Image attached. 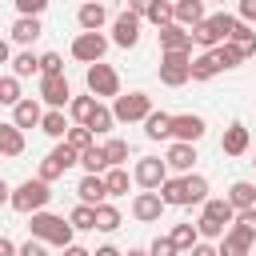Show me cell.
<instances>
[{
  "label": "cell",
  "instance_id": "603a6c76",
  "mask_svg": "<svg viewBox=\"0 0 256 256\" xmlns=\"http://www.w3.org/2000/svg\"><path fill=\"white\" fill-rule=\"evenodd\" d=\"M204 16H208V12H204V0H176V8H172V20L184 24V28L200 24Z\"/></svg>",
  "mask_w": 256,
  "mask_h": 256
},
{
  "label": "cell",
  "instance_id": "7bdbcfd3",
  "mask_svg": "<svg viewBox=\"0 0 256 256\" xmlns=\"http://www.w3.org/2000/svg\"><path fill=\"white\" fill-rule=\"evenodd\" d=\"M20 96H24V92H20V76H16V72H12V76H0V104L12 108Z\"/></svg>",
  "mask_w": 256,
  "mask_h": 256
},
{
  "label": "cell",
  "instance_id": "277c9868",
  "mask_svg": "<svg viewBox=\"0 0 256 256\" xmlns=\"http://www.w3.org/2000/svg\"><path fill=\"white\" fill-rule=\"evenodd\" d=\"M152 112V96L148 92H116L112 96V116H116V124H136V120H144Z\"/></svg>",
  "mask_w": 256,
  "mask_h": 256
},
{
  "label": "cell",
  "instance_id": "f546056e",
  "mask_svg": "<svg viewBox=\"0 0 256 256\" xmlns=\"http://www.w3.org/2000/svg\"><path fill=\"white\" fill-rule=\"evenodd\" d=\"M212 56H216L220 72H232V68H240V64H244V56H240V48H236L232 40H220V44L212 48Z\"/></svg>",
  "mask_w": 256,
  "mask_h": 256
},
{
  "label": "cell",
  "instance_id": "f6af8a7d",
  "mask_svg": "<svg viewBox=\"0 0 256 256\" xmlns=\"http://www.w3.org/2000/svg\"><path fill=\"white\" fill-rule=\"evenodd\" d=\"M104 156H108V164H124L128 160V140H120V136L104 140Z\"/></svg>",
  "mask_w": 256,
  "mask_h": 256
},
{
  "label": "cell",
  "instance_id": "ac0fdd59",
  "mask_svg": "<svg viewBox=\"0 0 256 256\" xmlns=\"http://www.w3.org/2000/svg\"><path fill=\"white\" fill-rule=\"evenodd\" d=\"M216 72H220V64H216L212 48H200V52L188 60V76H192V80H200V84H204V80H212Z\"/></svg>",
  "mask_w": 256,
  "mask_h": 256
},
{
  "label": "cell",
  "instance_id": "11a10c76",
  "mask_svg": "<svg viewBox=\"0 0 256 256\" xmlns=\"http://www.w3.org/2000/svg\"><path fill=\"white\" fill-rule=\"evenodd\" d=\"M12 60V48H8V40H0V64H8Z\"/></svg>",
  "mask_w": 256,
  "mask_h": 256
},
{
  "label": "cell",
  "instance_id": "f5cc1de1",
  "mask_svg": "<svg viewBox=\"0 0 256 256\" xmlns=\"http://www.w3.org/2000/svg\"><path fill=\"white\" fill-rule=\"evenodd\" d=\"M236 16H240V20H248V24H256V0H240Z\"/></svg>",
  "mask_w": 256,
  "mask_h": 256
},
{
  "label": "cell",
  "instance_id": "83f0119b",
  "mask_svg": "<svg viewBox=\"0 0 256 256\" xmlns=\"http://www.w3.org/2000/svg\"><path fill=\"white\" fill-rule=\"evenodd\" d=\"M40 132L52 136V140H64V132H68V116H64V108H48V112L40 116Z\"/></svg>",
  "mask_w": 256,
  "mask_h": 256
},
{
  "label": "cell",
  "instance_id": "4fadbf2b",
  "mask_svg": "<svg viewBox=\"0 0 256 256\" xmlns=\"http://www.w3.org/2000/svg\"><path fill=\"white\" fill-rule=\"evenodd\" d=\"M164 164H168L172 172H192V164H196V144H192V140H172L168 152H164Z\"/></svg>",
  "mask_w": 256,
  "mask_h": 256
},
{
  "label": "cell",
  "instance_id": "4dcf8cb0",
  "mask_svg": "<svg viewBox=\"0 0 256 256\" xmlns=\"http://www.w3.org/2000/svg\"><path fill=\"white\" fill-rule=\"evenodd\" d=\"M76 164H80L84 172H104V168H108V156H104V144H96V140H92L88 148H80V160H76Z\"/></svg>",
  "mask_w": 256,
  "mask_h": 256
},
{
  "label": "cell",
  "instance_id": "8d00e7d4",
  "mask_svg": "<svg viewBox=\"0 0 256 256\" xmlns=\"http://www.w3.org/2000/svg\"><path fill=\"white\" fill-rule=\"evenodd\" d=\"M172 244H176V252H192L196 248V240H200V232H196V224H176L172 232Z\"/></svg>",
  "mask_w": 256,
  "mask_h": 256
},
{
  "label": "cell",
  "instance_id": "4316f807",
  "mask_svg": "<svg viewBox=\"0 0 256 256\" xmlns=\"http://www.w3.org/2000/svg\"><path fill=\"white\" fill-rule=\"evenodd\" d=\"M84 124L92 128V136H108V132H112V124H116V116H112V108H108V104H100V100H96V108L88 112V120H84Z\"/></svg>",
  "mask_w": 256,
  "mask_h": 256
},
{
  "label": "cell",
  "instance_id": "9f6ffc18",
  "mask_svg": "<svg viewBox=\"0 0 256 256\" xmlns=\"http://www.w3.org/2000/svg\"><path fill=\"white\" fill-rule=\"evenodd\" d=\"M8 252H16V244H12L8 236H0V256H8Z\"/></svg>",
  "mask_w": 256,
  "mask_h": 256
},
{
  "label": "cell",
  "instance_id": "484cf974",
  "mask_svg": "<svg viewBox=\"0 0 256 256\" xmlns=\"http://www.w3.org/2000/svg\"><path fill=\"white\" fill-rule=\"evenodd\" d=\"M228 40L240 48V56L248 60V56H256V32H252V24L248 20H236V28L228 32Z\"/></svg>",
  "mask_w": 256,
  "mask_h": 256
},
{
  "label": "cell",
  "instance_id": "8fae6325",
  "mask_svg": "<svg viewBox=\"0 0 256 256\" xmlns=\"http://www.w3.org/2000/svg\"><path fill=\"white\" fill-rule=\"evenodd\" d=\"M164 176H168V164H164L160 156H140L136 168H132V180H136L140 188H160Z\"/></svg>",
  "mask_w": 256,
  "mask_h": 256
},
{
  "label": "cell",
  "instance_id": "816d5d0a",
  "mask_svg": "<svg viewBox=\"0 0 256 256\" xmlns=\"http://www.w3.org/2000/svg\"><path fill=\"white\" fill-rule=\"evenodd\" d=\"M44 248H48V244H44V240H40V236H28V240H24V244H20V248H16V252H20V256H40V252H44Z\"/></svg>",
  "mask_w": 256,
  "mask_h": 256
},
{
  "label": "cell",
  "instance_id": "7a4b0ae2",
  "mask_svg": "<svg viewBox=\"0 0 256 256\" xmlns=\"http://www.w3.org/2000/svg\"><path fill=\"white\" fill-rule=\"evenodd\" d=\"M232 216H236V208H232V200H228V196H208V200L200 204L196 232H200L204 240H220V236H224V228L232 224Z\"/></svg>",
  "mask_w": 256,
  "mask_h": 256
},
{
  "label": "cell",
  "instance_id": "d6a6232c",
  "mask_svg": "<svg viewBox=\"0 0 256 256\" xmlns=\"http://www.w3.org/2000/svg\"><path fill=\"white\" fill-rule=\"evenodd\" d=\"M68 224L76 228V232H96V204H76L72 212H68Z\"/></svg>",
  "mask_w": 256,
  "mask_h": 256
},
{
  "label": "cell",
  "instance_id": "5bb4252c",
  "mask_svg": "<svg viewBox=\"0 0 256 256\" xmlns=\"http://www.w3.org/2000/svg\"><path fill=\"white\" fill-rule=\"evenodd\" d=\"M156 40H160V52H172V48H184V52H192V36H188V28H184V24H176V20L160 24Z\"/></svg>",
  "mask_w": 256,
  "mask_h": 256
},
{
  "label": "cell",
  "instance_id": "680465c9",
  "mask_svg": "<svg viewBox=\"0 0 256 256\" xmlns=\"http://www.w3.org/2000/svg\"><path fill=\"white\" fill-rule=\"evenodd\" d=\"M252 164H256V160H252Z\"/></svg>",
  "mask_w": 256,
  "mask_h": 256
},
{
  "label": "cell",
  "instance_id": "b9f144b4",
  "mask_svg": "<svg viewBox=\"0 0 256 256\" xmlns=\"http://www.w3.org/2000/svg\"><path fill=\"white\" fill-rule=\"evenodd\" d=\"M48 156H52V160H56V164H60V168H64V172H68V168H72V164H76V160H80V152H76V148H72V144H68V140H56V148H52V152H48Z\"/></svg>",
  "mask_w": 256,
  "mask_h": 256
},
{
  "label": "cell",
  "instance_id": "8992f818",
  "mask_svg": "<svg viewBox=\"0 0 256 256\" xmlns=\"http://www.w3.org/2000/svg\"><path fill=\"white\" fill-rule=\"evenodd\" d=\"M84 84H88V92L96 100H104V96H116L120 92V72L112 64H104V60H92L88 72H84Z\"/></svg>",
  "mask_w": 256,
  "mask_h": 256
},
{
  "label": "cell",
  "instance_id": "db71d44e",
  "mask_svg": "<svg viewBox=\"0 0 256 256\" xmlns=\"http://www.w3.org/2000/svg\"><path fill=\"white\" fill-rule=\"evenodd\" d=\"M124 4H128V8H132V12H136V16H144V12H148V4H152V0H124Z\"/></svg>",
  "mask_w": 256,
  "mask_h": 256
},
{
  "label": "cell",
  "instance_id": "f35d334b",
  "mask_svg": "<svg viewBox=\"0 0 256 256\" xmlns=\"http://www.w3.org/2000/svg\"><path fill=\"white\" fill-rule=\"evenodd\" d=\"M172 8H176V0H152V4H148V12H144V20L160 28V24H168V20H172Z\"/></svg>",
  "mask_w": 256,
  "mask_h": 256
},
{
  "label": "cell",
  "instance_id": "1f68e13d",
  "mask_svg": "<svg viewBox=\"0 0 256 256\" xmlns=\"http://www.w3.org/2000/svg\"><path fill=\"white\" fill-rule=\"evenodd\" d=\"M104 184H108V196H124L128 184H132V176H128L124 164H108V168H104Z\"/></svg>",
  "mask_w": 256,
  "mask_h": 256
},
{
  "label": "cell",
  "instance_id": "e575fe53",
  "mask_svg": "<svg viewBox=\"0 0 256 256\" xmlns=\"http://www.w3.org/2000/svg\"><path fill=\"white\" fill-rule=\"evenodd\" d=\"M8 64H12V72H16L20 80H24V76H36V72H40V56H36V52H28V48H24V52H16V56H12Z\"/></svg>",
  "mask_w": 256,
  "mask_h": 256
},
{
  "label": "cell",
  "instance_id": "681fc988",
  "mask_svg": "<svg viewBox=\"0 0 256 256\" xmlns=\"http://www.w3.org/2000/svg\"><path fill=\"white\" fill-rule=\"evenodd\" d=\"M12 4H16L20 16H40V12L48 8V0H12Z\"/></svg>",
  "mask_w": 256,
  "mask_h": 256
},
{
  "label": "cell",
  "instance_id": "6f0895ef",
  "mask_svg": "<svg viewBox=\"0 0 256 256\" xmlns=\"http://www.w3.org/2000/svg\"><path fill=\"white\" fill-rule=\"evenodd\" d=\"M8 196H12V188H8V180L0 176V204H8Z\"/></svg>",
  "mask_w": 256,
  "mask_h": 256
},
{
  "label": "cell",
  "instance_id": "f1b7e54d",
  "mask_svg": "<svg viewBox=\"0 0 256 256\" xmlns=\"http://www.w3.org/2000/svg\"><path fill=\"white\" fill-rule=\"evenodd\" d=\"M156 192L164 196V204H168V208H184V172H180V176H164Z\"/></svg>",
  "mask_w": 256,
  "mask_h": 256
},
{
  "label": "cell",
  "instance_id": "7402d4cb",
  "mask_svg": "<svg viewBox=\"0 0 256 256\" xmlns=\"http://www.w3.org/2000/svg\"><path fill=\"white\" fill-rule=\"evenodd\" d=\"M0 156H24V128L0 120Z\"/></svg>",
  "mask_w": 256,
  "mask_h": 256
},
{
  "label": "cell",
  "instance_id": "e0dca14e",
  "mask_svg": "<svg viewBox=\"0 0 256 256\" xmlns=\"http://www.w3.org/2000/svg\"><path fill=\"white\" fill-rule=\"evenodd\" d=\"M220 152H224V156H244V152H248V128H244L240 120H232V124L224 128V136H220Z\"/></svg>",
  "mask_w": 256,
  "mask_h": 256
},
{
  "label": "cell",
  "instance_id": "ee69618b",
  "mask_svg": "<svg viewBox=\"0 0 256 256\" xmlns=\"http://www.w3.org/2000/svg\"><path fill=\"white\" fill-rule=\"evenodd\" d=\"M232 228H240V232H248V236L256 240V204H248V208H236V216H232Z\"/></svg>",
  "mask_w": 256,
  "mask_h": 256
},
{
  "label": "cell",
  "instance_id": "d590c367",
  "mask_svg": "<svg viewBox=\"0 0 256 256\" xmlns=\"http://www.w3.org/2000/svg\"><path fill=\"white\" fill-rule=\"evenodd\" d=\"M120 228V208H112L108 200L96 204V232H116Z\"/></svg>",
  "mask_w": 256,
  "mask_h": 256
},
{
  "label": "cell",
  "instance_id": "7c38bea8",
  "mask_svg": "<svg viewBox=\"0 0 256 256\" xmlns=\"http://www.w3.org/2000/svg\"><path fill=\"white\" fill-rule=\"evenodd\" d=\"M204 132H208L204 116H196V112H180V116H172V140H192V144H200Z\"/></svg>",
  "mask_w": 256,
  "mask_h": 256
},
{
  "label": "cell",
  "instance_id": "30bf717a",
  "mask_svg": "<svg viewBox=\"0 0 256 256\" xmlns=\"http://www.w3.org/2000/svg\"><path fill=\"white\" fill-rule=\"evenodd\" d=\"M164 196L156 192V188H144V192H136L132 196V216L140 220V224H156L160 216H164Z\"/></svg>",
  "mask_w": 256,
  "mask_h": 256
},
{
  "label": "cell",
  "instance_id": "bcb514c9",
  "mask_svg": "<svg viewBox=\"0 0 256 256\" xmlns=\"http://www.w3.org/2000/svg\"><path fill=\"white\" fill-rule=\"evenodd\" d=\"M236 20H240V16H232V12H216V16H208V24H212V28H216L224 40H228V32L236 28Z\"/></svg>",
  "mask_w": 256,
  "mask_h": 256
},
{
  "label": "cell",
  "instance_id": "ba28073f",
  "mask_svg": "<svg viewBox=\"0 0 256 256\" xmlns=\"http://www.w3.org/2000/svg\"><path fill=\"white\" fill-rule=\"evenodd\" d=\"M40 100L48 108H68V100H72L68 76L64 72H40Z\"/></svg>",
  "mask_w": 256,
  "mask_h": 256
},
{
  "label": "cell",
  "instance_id": "836d02e7",
  "mask_svg": "<svg viewBox=\"0 0 256 256\" xmlns=\"http://www.w3.org/2000/svg\"><path fill=\"white\" fill-rule=\"evenodd\" d=\"M188 36H192V44H200V48H216V44L224 40V36H220V32L208 24V16H204L200 24H192V28H188Z\"/></svg>",
  "mask_w": 256,
  "mask_h": 256
},
{
  "label": "cell",
  "instance_id": "6da1fadb",
  "mask_svg": "<svg viewBox=\"0 0 256 256\" xmlns=\"http://www.w3.org/2000/svg\"><path fill=\"white\" fill-rule=\"evenodd\" d=\"M28 232H32V236H40L48 248H68V244L76 240V228H72L64 216L48 212V208H36V212H28Z\"/></svg>",
  "mask_w": 256,
  "mask_h": 256
},
{
  "label": "cell",
  "instance_id": "d6986e66",
  "mask_svg": "<svg viewBox=\"0 0 256 256\" xmlns=\"http://www.w3.org/2000/svg\"><path fill=\"white\" fill-rule=\"evenodd\" d=\"M248 248H252V236L228 224V228H224V236H220V248H216V252H220V256H244Z\"/></svg>",
  "mask_w": 256,
  "mask_h": 256
},
{
  "label": "cell",
  "instance_id": "ffe728a7",
  "mask_svg": "<svg viewBox=\"0 0 256 256\" xmlns=\"http://www.w3.org/2000/svg\"><path fill=\"white\" fill-rule=\"evenodd\" d=\"M144 136L148 140H172V112H148L144 116Z\"/></svg>",
  "mask_w": 256,
  "mask_h": 256
},
{
  "label": "cell",
  "instance_id": "9a60e30c",
  "mask_svg": "<svg viewBox=\"0 0 256 256\" xmlns=\"http://www.w3.org/2000/svg\"><path fill=\"white\" fill-rule=\"evenodd\" d=\"M40 116H44V108H40L36 96H20L12 104V124L16 128H40Z\"/></svg>",
  "mask_w": 256,
  "mask_h": 256
},
{
  "label": "cell",
  "instance_id": "5b68a950",
  "mask_svg": "<svg viewBox=\"0 0 256 256\" xmlns=\"http://www.w3.org/2000/svg\"><path fill=\"white\" fill-rule=\"evenodd\" d=\"M188 60H192V52H184V48H172V52H160V84H168V88H184L192 76H188Z\"/></svg>",
  "mask_w": 256,
  "mask_h": 256
},
{
  "label": "cell",
  "instance_id": "ab89813d",
  "mask_svg": "<svg viewBox=\"0 0 256 256\" xmlns=\"http://www.w3.org/2000/svg\"><path fill=\"white\" fill-rule=\"evenodd\" d=\"M92 108H96V96H92V92H88V96H72V100H68V116H72L76 124H84Z\"/></svg>",
  "mask_w": 256,
  "mask_h": 256
},
{
  "label": "cell",
  "instance_id": "44dd1931",
  "mask_svg": "<svg viewBox=\"0 0 256 256\" xmlns=\"http://www.w3.org/2000/svg\"><path fill=\"white\" fill-rule=\"evenodd\" d=\"M76 24L88 28V32H92V28H104V24H108V8H104L100 0H84L80 12H76Z\"/></svg>",
  "mask_w": 256,
  "mask_h": 256
},
{
  "label": "cell",
  "instance_id": "60d3db41",
  "mask_svg": "<svg viewBox=\"0 0 256 256\" xmlns=\"http://www.w3.org/2000/svg\"><path fill=\"white\" fill-rule=\"evenodd\" d=\"M64 140H68V144H72V148L80 152V148H88V144H92L96 136H92V128H88V124H68V132H64Z\"/></svg>",
  "mask_w": 256,
  "mask_h": 256
},
{
  "label": "cell",
  "instance_id": "52a82bcc",
  "mask_svg": "<svg viewBox=\"0 0 256 256\" xmlns=\"http://www.w3.org/2000/svg\"><path fill=\"white\" fill-rule=\"evenodd\" d=\"M104 52H108V36H100V28H80V36L72 40V60H80V64H92V60H104Z\"/></svg>",
  "mask_w": 256,
  "mask_h": 256
},
{
  "label": "cell",
  "instance_id": "3957f363",
  "mask_svg": "<svg viewBox=\"0 0 256 256\" xmlns=\"http://www.w3.org/2000/svg\"><path fill=\"white\" fill-rule=\"evenodd\" d=\"M48 200H52V184H48V180H40V176H28L24 184H16V188H12L8 208H12V212H20V216H28V212H36V208H48Z\"/></svg>",
  "mask_w": 256,
  "mask_h": 256
},
{
  "label": "cell",
  "instance_id": "91938a15",
  "mask_svg": "<svg viewBox=\"0 0 256 256\" xmlns=\"http://www.w3.org/2000/svg\"><path fill=\"white\" fill-rule=\"evenodd\" d=\"M220 4H224V0H220Z\"/></svg>",
  "mask_w": 256,
  "mask_h": 256
},
{
  "label": "cell",
  "instance_id": "7dc6e473",
  "mask_svg": "<svg viewBox=\"0 0 256 256\" xmlns=\"http://www.w3.org/2000/svg\"><path fill=\"white\" fill-rule=\"evenodd\" d=\"M36 176L52 184V180H60V176H64V168H60V164H56L52 156H44V160H40V168H36Z\"/></svg>",
  "mask_w": 256,
  "mask_h": 256
},
{
  "label": "cell",
  "instance_id": "cb8c5ba5",
  "mask_svg": "<svg viewBox=\"0 0 256 256\" xmlns=\"http://www.w3.org/2000/svg\"><path fill=\"white\" fill-rule=\"evenodd\" d=\"M40 32H44L40 16H16V24H12V40H16V44H32V40H40Z\"/></svg>",
  "mask_w": 256,
  "mask_h": 256
},
{
  "label": "cell",
  "instance_id": "2e32d148",
  "mask_svg": "<svg viewBox=\"0 0 256 256\" xmlns=\"http://www.w3.org/2000/svg\"><path fill=\"white\" fill-rule=\"evenodd\" d=\"M76 196H80L84 204H100V200H108L104 172H84V176H80V184H76Z\"/></svg>",
  "mask_w": 256,
  "mask_h": 256
},
{
  "label": "cell",
  "instance_id": "c3c4849f",
  "mask_svg": "<svg viewBox=\"0 0 256 256\" xmlns=\"http://www.w3.org/2000/svg\"><path fill=\"white\" fill-rule=\"evenodd\" d=\"M148 252H152V256H176V244H172V236H156V240L148 244Z\"/></svg>",
  "mask_w": 256,
  "mask_h": 256
},
{
  "label": "cell",
  "instance_id": "74e56055",
  "mask_svg": "<svg viewBox=\"0 0 256 256\" xmlns=\"http://www.w3.org/2000/svg\"><path fill=\"white\" fill-rule=\"evenodd\" d=\"M228 200H232V208H248V204H256V184L236 180V184L228 188Z\"/></svg>",
  "mask_w": 256,
  "mask_h": 256
},
{
  "label": "cell",
  "instance_id": "9c48e42d",
  "mask_svg": "<svg viewBox=\"0 0 256 256\" xmlns=\"http://www.w3.org/2000/svg\"><path fill=\"white\" fill-rule=\"evenodd\" d=\"M140 20H144V16H136L132 8H124V12L112 20V44H116V48H136V44H140Z\"/></svg>",
  "mask_w": 256,
  "mask_h": 256
},
{
  "label": "cell",
  "instance_id": "d4e9b609",
  "mask_svg": "<svg viewBox=\"0 0 256 256\" xmlns=\"http://www.w3.org/2000/svg\"><path fill=\"white\" fill-rule=\"evenodd\" d=\"M204 200H208V180L200 172H184V208L204 204Z\"/></svg>",
  "mask_w": 256,
  "mask_h": 256
},
{
  "label": "cell",
  "instance_id": "f907efd6",
  "mask_svg": "<svg viewBox=\"0 0 256 256\" xmlns=\"http://www.w3.org/2000/svg\"><path fill=\"white\" fill-rule=\"evenodd\" d=\"M40 72H64V56L60 52H44L40 56Z\"/></svg>",
  "mask_w": 256,
  "mask_h": 256
}]
</instances>
